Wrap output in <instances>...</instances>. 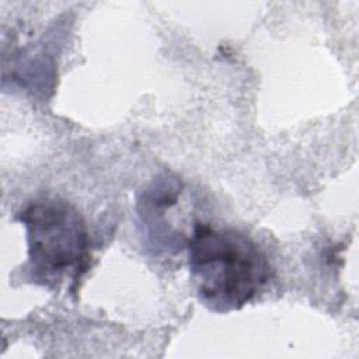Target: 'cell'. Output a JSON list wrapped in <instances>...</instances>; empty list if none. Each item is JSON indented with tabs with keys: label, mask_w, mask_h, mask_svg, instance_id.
<instances>
[{
	"label": "cell",
	"mask_w": 359,
	"mask_h": 359,
	"mask_svg": "<svg viewBox=\"0 0 359 359\" xmlns=\"http://www.w3.org/2000/svg\"><path fill=\"white\" fill-rule=\"evenodd\" d=\"M187 250L196 296L215 313L240 310L272 279L265 252L238 230L195 223Z\"/></svg>",
	"instance_id": "6da1fadb"
},
{
	"label": "cell",
	"mask_w": 359,
	"mask_h": 359,
	"mask_svg": "<svg viewBox=\"0 0 359 359\" xmlns=\"http://www.w3.org/2000/svg\"><path fill=\"white\" fill-rule=\"evenodd\" d=\"M28 238V257L36 282L57 286L76 282L88 269L90 241L81 215L67 202L43 198L20 213Z\"/></svg>",
	"instance_id": "7a4b0ae2"
}]
</instances>
